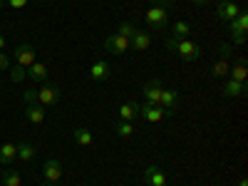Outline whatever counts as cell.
Here are the masks:
<instances>
[{
  "label": "cell",
  "mask_w": 248,
  "mask_h": 186,
  "mask_svg": "<svg viewBox=\"0 0 248 186\" xmlns=\"http://www.w3.org/2000/svg\"><path fill=\"white\" fill-rule=\"evenodd\" d=\"M164 45H167L169 50H174L184 62H194L201 57V47L194 43V40L189 37H176V35H169L167 40H164Z\"/></svg>",
  "instance_id": "obj_1"
},
{
  "label": "cell",
  "mask_w": 248,
  "mask_h": 186,
  "mask_svg": "<svg viewBox=\"0 0 248 186\" xmlns=\"http://www.w3.org/2000/svg\"><path fill=\"white\" fill-rule=\"evenodd\" d=\"M171 10L174 8H169V5H152L147 13H144V20H147V25L152 30H164L169 25V13Z\"/></svg>",
  "instance_id": "obj_2"
},
{
  "label": "cell",
  "mask_w": 248,
  "mask_h": 186,
  "mask_svg": "<svg viewBox=\"0 0 248 186\" xmlns=\"http://www.w3.org/2000/svg\"><path fill=\"white\" fill-rule=\"evenodd\" d=\"M246 30H248V13L241 10L236 15V20L229 23V35H231V43L233 45H243L246 43Z\"/></svg>",
  "instance_id": "obj_3"
},
{
  "label": "cell",
  "mask_w": 248,
  "mask_h": 186,
  "mask_svg": "<svg viewBox=\"0 0 248 186\" xmlns=\"http://www.w3.org/2000/svg\"><path fill=\"white\" fill-rule=\"evenodd\" d=\"M37 60V55H35V47L30 45V43H20L17 47H15V65L17 67H30L32 62Z\"/></svg>",
  "instance_id": "obj_4"
},
{
  "label": "cell",
  "mask_w": 248,
  "mask_h": 186,
  "mask_svg": "<svg viewBox=\"0 0 248 186\" xmlns=\"http://www.w3.org/2000/svg\"><path fill=\"white\" fill-rule=\"evenodd\" d=\"M60 97H62V90H60L57 85H50V82L37 90V102H40L43 107H50V105H55V102H60Z\"/></svg>",
  "instance_id": "obj_5"
},
{
  "label": "cell",
  "mask_w": 248,
  "mask_h": 186,
  "mask_svg": "<svg viewBox=\"0 0 248 186\" xmlns=\"http://www.w3.org/2000/svg\"><path fill=\"white\" fill-rule=\"evenodd\" d=\"M132 45H129V40L124 37V35H119V32H114V35H109L107 40H105V50L109 52V55H124Z\"/></svg>",
  "instance_id": "obj_6"
},
{
  "label": "cell",
  "mask_w": 248,
  "mask_h": 186,
  "mask_svg": "<svg viewBox=\"0 0 248 186\" xmlns=\"http://www.w3.org/2000/svg\"><path fill=\"white\" fill-rule=\"evenodd\" d=\"M141 179H144V184H147V186H169L167 174H164V171L156 167V164H149V167L144 169Z\"/></svg>",
  "instance_id": "obj_7"
},
{
  "label": "cell",
  "mask_w": 248,
  "mask_h": 186,
  "mask_svg": "<svg viewBox=\"0 0 248 186\" xmlns=\"http://www.w3.org/2000/svg\"><path fill=\"white\" fill-rule=\"evenodd\" d=\"M238 13H241V8L233 3V0H216V15L223 20V23H231V20H236Z\"/></svg>",
  "instance_id": "obj_8"
},
{
  "label": "cell",
  "mask_w": 248,
  "mask_h": 186,
  "mask_svg": "<svg viewBox=\"0 0 248 186\" xmlns=\"http://www.w3.org/2000/svg\"><path fill=\"white\" fill-rule=\"evenodd\" d=\"M139 117L144 119V122H149V124H159L164 117H167V112H164L159 105H139Z\"/></svg>",
  "instance_id": "obj_9"
},
{
  "label": "cell",
  "mask_w": 248,
  "mask_h": 186,
  "mask_svg": "<svg viewBox=\"0 0 248 186\" xmlns=\"http://www.w3.org/2000/svg\"><path fill=\"white\" fill-rule=\"evenodd\" d=\"M43 176H45V181H50V184H57V181L62 179V164H60V159H55V156L45 159V164H43Z\"/></svg>",
  "instance_id": "obj_10"
},
{
  "label": "cell",
  "mask_w": 248,
  "mask_h": 186,
  "mask_svg": "<svg viewBox=\"0 0 248 186\" xmlns=\"http://www.w3.org/2000/svg\"><path fill=\"white\" fill-rule=\"evenodd\" d=\"M161 79H149L147 85H144L141 94H144V102L147 105H159V99H161Z\"/></svg>",
  "instance_id": "obj_11"
},
{
  "label": "cell",
  "mask_w": 248,
  "mask_h": 186,
  "mask_svg": "<svg viewBox=\"0 0 248 186\" xmlns=\"http://www.w3.org/2000/svg\"><path fill=\"white\" fill-rule=\"evenodd\" d=\"M109 75H112V62H107V60H94V62H92L90 77H92L94 82H105Z\"/></svg>",
  "instance_id": "obj_12"
},
{
  "label": "cell",
  "mask_w": 248,
  "mask_h": 186,
  "mask_svg": "<svg viewBox=\"0 0 248 186\" xmlns=\"http://www.w3.org/2000/svg\"><path fill=\"white\" fill-rule=\"evenodd\" d=\"M176 105H179V92H176V90H161L159 107H161L164 112H167V117H171V114H174Z\"/></svg>",
  "instance_id": "obj_13"
},
{
  "label": "cell",
  "mask_w": 248,
  "mask_h": 186,
  "mask_svg": "<svg viewBox=\"0 0 248 186\" xmlns=\"http://www.w3.org/2000/svg\"><path fill=\"white\" fill-rule=\"evenodd\" d=\"M129 45H132L134 50H139V52H147V50L152 47V32H149V30H137V32L132 35V40H129Z\"/></svg>",
  "instance_id": "obj_14"
},
{
  "label": "cell",
  "mask_w": 248,
  "mask_h": 186,
  "mask_svg": "<svg viewBox=\"0 0 248 186\" xmlns=\"http://www.w3.org/2000/svg\"><path fill=\"white\" fill-rule=\"evenodd\" d=\"M246 94V82H236V79H226V85L221 90V97L223 99H233V97H241Z\"/></svg>",
  "instance_id": "obj_15"
},
{
  "label": "cell",
  "mask_w": 248,
  "mask_h": 186,
  "mask_svg": "<svg viewBox=\"0 0 248 186\" xmlns=\"http://www.w3.org/2000/svg\"><path fill=\"white\" fill-rule=\"evenodd\" d=\"M47 75H50V70H47V65L45 62H32V65L28 67V77L32 79V82H45L47 79Z\"/></svg>",
  "instance_id": "obj_16"
},
{
  "label": "cell",
  "mask_w": 248,
  "mask_h": 186,
  "mask_svg": "<svg viewBox=\"0 0 248 186\" xmlns=\"http://www.w3.org/2000/svg\"><path fill=\"white\" fill-rule=\"evenodd\" d=\"M45 117H47V112H45L43 105H28V107H25V119H28L30 124H43Z\"/></svg>",
  "instance_id": "obj_17"
},
{
  "label": "cell",
  "mask_w": 248,
  "mask_h": 186,
  "mask_svg": "<svg viewBox=\"0 0 248 186\" xmlns=\"http://www.w3.org/2000/svg\"><path fill=\"white\" fill-rule=\"evenodd\" d=\"M139 117V105L137 102H124L119 107V122H134Z\"/></svg>",
  "instance_id": "obj_18"
},
{
  "label": "cell",
  "mask_w": 248,
  "mask_h": 186,
  "mask_svg": "<svg viewBox=\"0 0 248 186\" xmlns=\"http://www.w3.org/2000/svg\"><path fill=\"white\" fill-rule=\"evenodd\" d=\"M15 159H17V144L13 141L0 144V164H13Z\"/></svg>",
  "instance_id": "obj_19"
},
{
  "label": "cell",
  "mask_w": 248,
  "mask_h": 186,
  "mask_svg": "<svg viewBox=\"0 0 248 186\" xmlns=\"http://www.w3.org/2000/svg\"><path fill=\"white\" fill-rule=\"evenodd\" d=\"M229 70H231V62L223 60V57H218L214 65H211V77H214V79H223V77H229Z\"/></svg>",
  "instance_id": "obj_20"
},
{
  "label": "cell",
  "mask_w": 248,
  "mask_h": 186,
  "mask_svg": "<svg viewBox=\"0 0 248 186\" xmlns=\"http://www.w3.org/2000/svg\"><path fill=\"white\" fill-rule=\"evenodd\" d=\"M35 154H37V152H35V147H32L30 141H20V144H17V159H20V161L30 164V161L35 159Z\"/></svg>",
  "instance_id": "obj_21"
},
{
  "label": "cell",
  "mask_w": 248,
  "mask_h": 186,
  "mask_svg": "<svg viewBox=\"0 0 248 186\" xmlns=\"http://www.w3.org/2000/svg\"><path fill=\"white\" fill-rule=\"evenodd\" d=\"M248 77V70H246V57H241L236 65L229 70V79H236V82H246Z\"/></svg>",
  "instance_id": "obj_22"
},
{
  "label": "cell",
  "mask_w": 248,
  "mask_h": 186,
  "mask_svg": "<svg viewBox=\"0 0 248 186\" xmlns=\"http://www.w3.org/2000/svg\"><path fill=\"white\" fill-rule=\"evenodd\" d=\"M72 139H75V144H79V147H92V144H94V137H92V132H90V129H85V127L75 129Z\"/></svg>",
  "instance_id": "obj_23"
},
{
  "label": "cell",
  "mask_w": 248,
  "mask_h": 186,
  "mask_svg": "<svg viewBox=\"0 0 248 186\" xmlns=\"http://www.w3.org/2000/svg\"><path fill=\"white\" fill-rule=\"evenodd\" d=\"M0 181H3V186H23V176H20L17 171H13V169L0 174Z\"/></svg>",
  "instance_id": "obj_24"
},
{
  "label": "cell",
  "mask_w": 248,
  "mask_h": 186,
  "mask_svg": "<svg viewBox=\"0 0 248 186\" xmlns=\"http://www.w3.org/2000/svg\"><path fill=\"white\" fill-rule=\"evenodd\" d=\"M114 134H117L119 139H129V137L134 134V122H117Z\"/></svg>",
  "instance_id": "obj_25"
},
{
  "label": "cell",
  "mask_w": 248,
  "mask_h": 186,
  "mask_svg": "<svg viewBox=\"0 0 248 186\" xmlns=\"http://www.w3.org/2000/svg\"><path fill=\"white\" fill-rule=\"evenodd\" d=\"M174 35L176 37H189V35H194V28L189 23H184V20H176L174 23Z\"/></svg>",
  "instance_id": "obj_26"
},
{
  "label": "cell",
  "mask_w": 248,
  "mask_h": 186,
  "mask_svg": "<svg viewBox=\"0 0 248 186\" xmlns=\"http://www.w3.org/2000/svg\"><path fill=\"white\" fill-rule=\"evenodd\" d=\"M119 35H124V37H127V40H132V35L137 32V28H134V23H132V20H122V23H119V30H117Z\"/></svg>",
  "instance_id": "obj_27"
},
{
  "label": "cell",
  "mask_w": 248,
  "mask_h": 186,
  "mask_svg": "<svg viewBox=\"0 0 248 186\" xmlns=\"http://www.w3.org/2000/svg\"><path fill=\"white\" fill-rule=\"evenodd\" d=\"M8 72H10V79L15 82V85H17V82H23V79L28 77V70H25V67H17V65H15V67H10Z\"/></svg>",
  "instance_id": "obj_28"
},
{
  "label": "cell",
  "mask_w": 248,
  "mask_h": 186,
  "mask_svg": "<svg viewBox=\"0 0 248 186\" xmlns=\"http://www.w3.org/2000/svg\"><path fill=\"white\" fill-rule=\"evenodd\" d=\"M23 99L28 102V105H40V102H37V92H35V90H25V92H23Z\"/></svg>",
  "instance_id": "obj_29"
},
{
  "label": "cell",
  "mask_w": 248,
  "mask_h": 186,
  "mask_svg": "<svg viewBox=\"0 0 248 186\" xmlns=\"http://www.w3.org/2000/svg\"><path fill=\"white\" fill-rule=\"evenodd\" d=\"M13 65H10V57L3 52V50H0V72H8Z\"/></svg>",
  "instance_id": "obj_30"
},
{
  "label": "cell",
  "mask_w": 248,
  "mask_h": 186,
  "mask_svg": "<svg viewBox=\"0 0 248 186\" xmlns=\"http://www.w3.org/2000/svg\"><path fill=\"white\" fill-rule=\"evenodd\" d=\"M218 52H221V57H223V60H229V57L233 55V47H231L229 43H221V45H218Z\"/></svg>",
  "instance_id": "obj_31"
},
{
  "label": "cell",
  "mask_w": 248,
  "mask_h": 186,
  "mask_svg": "<svg viewBox=\"0 0 248 186\" xmlns=\"http://www.w3.org/2000/svg\"><path fill=\"white\" fill-rule=\"evenodd\" d=\"M30 3V0H8V5L10 8H15V10H20V8H25Z\"/></svg>",
  "instance_id": "obj_32"
},
{
  "label": "cell",
  "mask_w": 248,
  "mask_h": 186,
  "mask_svg": "<svg viewBox=\"0 0 248 186\" xmlns=\"http://www.w3.org/2000/svg\"><path fill=\"white\" fill-rule=\"evenodd\" d=\"M152 5H169V8H174V0H149Z\"/></svg>",
  "instance_id": "obj_33"
},
{
  "label": "cell",
  "mask_w": 248,
  "mask_h": 186,
  "mask_svg": "<svg viewBox=\"0 0 248 186\" xmlns=\"http://www.w3.org/2000/svg\"><path fill=\"white\" fill-rule=\"evenodd\" d=\"M191 3H194V5H209L211 0H191Z\"/></svg>",
  "instance_id": "obj_34"
},
{
  "label": "cell",
  "mask_w": 248,
  "mask_h": 186,
  "mask_svg": "<svg viewBox=\"0 0 248 186\" xmlns=\"http://www.w3.org/2000/svg\"><path fill=\"white\" fill-rule=\"evenodd\" d=\"M5 45H8V40H5V35H0V50H5Z\"/></svg>",
  "instance_id": "obj_35"
},
{
  "label": "cell",
  "mask_w": 248,
  "mask_h": 186,
  "mask_svg": "<svg viewBox=\"0 0 248 186\" xmlns=\"http://www.w3.org/2000/svg\"><path fill=\"white\" fill-rule=\"evenodd\" d=\"M238 186H248V179H246V176H241V179H238Z\"/></svg>",
  "instance_id": "obj_36"
},
{
  "label": "cell",
  "mask_w": 248,
  "mask_h": 186,
  "mask_svg": "<svg viewBox=\"0 0 248 186\" xmlns=\"http://www.w3.org/2000/svg\"><path fill=\"white\" fill-rule=\"evenodd\" d=\"M40 186H55V184H50V181H45V184H40Z\"/></svg>",
  "instance_id": "obj_37"
},
{
  "label": "cell",
  "mask_w": 248,
  "mask_h": 186,
  "mask_svg": "<svg viewBox=\"0 0 248 186\" xmlns=\"http://www.w3.org/2000/svg\"><path fill=\"white\" fill-rule=\"evenodd\" d=\"M3 5H5V0H0V10H3Z\"/></svg>",
  "instance_id": "obj_38"
},
{
  "label": "cell",
  "mask_w": 248,
  "mask_h": 186,
  "mask_svg": "<svg viewBox=\"0 0 248 186\" xmlns=\"http://www.w3.org/2000/svg\"><path fill=\"white\" fill-rule=\"evenodd\" d=\"M0 186H3V181H0Z\"/></svg>",
  "instance_id": "obj_39"
}]
</instances>
